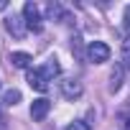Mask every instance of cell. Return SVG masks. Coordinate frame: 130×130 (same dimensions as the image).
Listing matches in <instances>:
<instances>
[{
  "instance_id": "6da1fadb",
  "label": "cell",
  "mask_w": 130,
  "mask_h": 130,
  "mask_svg": "<svg viewBox=\"0 0 130 130\" xmlns=\"http://www.w3.org/2000/svg\"><path fill=\"white\" fill-rule=\"evenodd\" d=\"M23 21H26V28H28V31L41 33L43 23H41V13H38V5H36V3H26V5H23Z\"/></svg>"
},
{
  "instance_id": "7a4b0ae2",
  "label": "cell",
  "mask_w": 130,
  "mask_h": 130,
  "mask_svg": "<svg viewBox=\"0 0 130 130\" xmlns=\"http://www.w3.org/2000/svg\"><path fill=\"white\" fill-rule=\"evenodd\" d=\"M87 59H89L92 64L107 61V59H110V46H107L105 41H92V43L87 46Z\"/></svg>"
},
{
  "instance_id": "3957f363",
  "label": "cell",
  "mask_w": 130,
  "mask_h": 130,
  "mask_svg": "<svg viewBox=\"0 0 130 130\" xmlns=\"http://www.w3.org/2000/svg\"><path fill=\"white\" fill-rule=\"evenodd\" d=\"M48 77L43 74V69H28V84L33 87V89H38V92H46L48 89Z\"/></svg>"
},
{
  "instance_id": "277c9868",
  "label": "cell",
  "mask_w": 130,
  "mask_h": 130,
  "mask_svg": "<svg viewBox=\"0 0 130 130\" xmlns=\"http://www.w3.org/2000/svg\"><path fill=\"white\" fill-rule=\"evenodd\" d=\"M48 110H51V102H48L46 97H38V100H33V105H31V117H33L36 122H41V120L48 115Z\"/></svg>"
},
{
  "instance_id": "5b68a950",
  "label": "cell",
  "mask_w": 130,
  "mask_h": 130,
  "mask_svg": "<svg viewBox=\"0 0 130 130\" xmlns=\"http://www.w3.org/2000/svg\"><path fill=\"white\" fill-rule=\"evenodd\" d=\"M61 92H64L67 100H77V97H82V84L77 79H64L61 82Z\"/></svg>"
},
{
  "instance_id": "8992f818",
  "label": "cell",
  "mask_w": 130,
  "mask_h": 130,
  "mask_svg": "<svg viewBox=\"0 0 130 130\" xmlns=\"http://www.w3.org/2000/svg\"><path fill=\"white\" fill-rule=\"evenodd\" d=\"M5 28H8L15 38H23V33H26V21H23L21 15H10V18L5 21Z\"/></svg>"
},
{
  "instance_id": "52a82bcc",
  "label": "cell",
  "mask_w": 130,
  "mask_h": 130,
  "mask_svg": "<svg viewBox=\"0 0 130 130\" xmlns=\"http://www.w3.org/2000/svg\"><path fill=\"white\" fill-rule=\"evenodd\" d=\"M31 54H26V51H13L10 54V64L13 67H18V69H28L31 67Z\"/></svg>"
},
{
  "instance_id": "ba28073f",
  "label": "cell",
  "mask_w": 130,
  "mask_h": 130,
  "mask_svg": "<svg viewBox=\"0 0 130 130\" xmlns=\"http://www.w3.org/2000/svg\"><path fill=\"white\" fill-rule=\"evenodd\" d=\"M41 69H43V74H46L48 79H54V77H59V74H61V67H59V61H56V59H48Z\"/></svg>"
},
{
  "instance_id": "9c48e42d",
  "label": "cell",
  "mask_w": 130,
  "mask_h": 130,
  "mask_svg": "<svg viewBox=\"0 0 130 130\" xmlns=\"http://www.w3.org/2000/svg\"><path fill=\"white\" fill-rule=\"evenodd\" d=\"M120 84H122V67H115L110 74V92H117Z\"/></svg>"
},
{
  "instance_id": "30bf717a",
  "label": "cell",
  "mask_w": 130,
  "mask_h": 130,
  "mask_svg": "<svg viewBox=\"0 0 130 130\" xmlns=\"http://www.w3.org/2000/svg\"><path fill=\"white\" fill-rule=\"evenodd\" d=\"M3 102H5L8 107H13V105H18V102H21V92H18V89H8V92L3 94Z\"/></svg>"
},
{
  "instance_id": "8fae6325",
  "label": "cell",
  "mask_w": 130,
  "mask_h": 130,
  "mask_svg": "<svg viewBox=\"0 0 130 130\" xmlns=\"http://www.w3.org/2000/svg\"><path fill=\"white\" fill-rule=\"evenodd\" d=\"M67 130H92V127H89V125H87L84 120H74V122H72V125H69Z\"/></svg>"
},
{
  "instance_id": "7c38bea8",
  "label": "cell",
  "mask_w": 130,
  "mask_h": 130,
  "mask_svg": "<svg viewBox=\"0 0 130 130\" xmlns=\"http://www.w3.org/2000/svg\"><path fill=\"white\" fill-rule=\"evenodd\" d=\"M122 64L130 69V46H125V48H122Z\"/></svg>"
},
{
  "instance_id": "4fadbf2b",
  "label": "cell",
  "mask_w": 130,
  "mask_h": 130,
  "mask_svg": "<svg viewBox=\"0 0 130 130\" xmlns=\"http://www.w3.org/2000/svg\"><path fill=\"white\" fill-rule=\"evenodd\" d=\"M122 130H130V115L122 117Z\"/></svg>"
},
{
  "instance_id": "5bb4252c",
  "label": "cell",
  "mask_w": 130,
  "mask_h": 130,
  "mask_svg": "<svg viewBox=\"0 0 130 130\" xmlns=\"http://www.w3.org/2000/svg\"><path fill=\"white\" fill-rule=\"evenodd\" d=\"M125 21L130 23V5H127V10H125Z\"/></svg>"
},
{
  "instance_id": "9a60e30c",
  "label": "cell",
  "mask_w": 130,
  "mask_h": 130,
  "mask_svg": "<svg viewBox=\"0 0 130 130\" xmlns=\"http://www.w3.org/2000/svg\"><path fill=\"white\" fill-rule=\"evenodd\" d=\"M8 8V3H5V0H0V10H5Z\"/></svg>"
},
{
  "instance_id": "2e32d148",
  "label": "cell",
  "mask_w": 130,
  "mask_h": 130,
  "mask_svg": "<svg viewBox=\"0 0 130 130\" xmlns=\"http://www.w3.org/2000/svg\"><path fill=\"white\" fill-rule=\"evenodd\" d=\"M127 36H130V23H127Z\"/></svg>"
}]
</instances>
